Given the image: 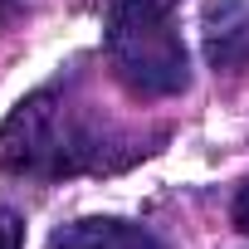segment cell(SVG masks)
<instances>
[{"instance_id": "obj_1", "label": "cell", "mask_w": 249, "mask_h": 249, "mask_svg": "<svg viewBox=\"0 0 249 249\" xmlns=\"http://www.w3.org/2000/svg\"><path fill=\"white\" fill-rule=\"evenodd\" d=\"M166 142V127H137L112 112L83 64L64 69L0 122V166L30 181L69 176H112L152 157Z\"/></svg>"}, {"instance_id": "obj_2", "label": "cell", "mask_w": 249, "mask_h": 249, "mask_svg": "<svg viewBox=\"0 0 249 249\" xmlns=\"http://www.w3.org/2000/svg\"><path fill=\"white\" fill-rule=\"evenodd\" d=\"M103 59L112 83L137 103H161L191 88L186 44L171 25V10L157 5H127L103 15Z\"/></svg>"}, {"instance_id": "obj_3", "label": "cell", "mask_w": 249, "mask_h": 249, "mask_svg": "<svg viewBox=\"0 0 249 249\" xmlns=\"http://www.w3.org/2000/svg\"><path fill=\"white\" fill-rule=\"evenodd\" d=\"M205 59L215 73L249 69V0H210L205 5Z\"/></svg>"}, {"instance_id": "obj_4", "label": "cell", "mask_w": 249, "mask_h": 249, "mask_svg": "<svg viewBox=\"0 0 249 249\" xmlns=\"http://www.w3.org/2000/svg\"><path fill=\"white\" fill-rule=\"evenodd\" d=\"M44 249H171V244L157 230H147V225L93 215V220H73V225L54 230Z\"/></svg>"}, {"instance_id": "obj_5", "label": "cell", "mask_w": 249, "mask_h": 249, "mask_svg": "<svg viewBox=\"0 0 249 249\" xmlns=\"http://www.w3.org/2000/svg\"><path fill=\"white\" fill-rule=\"evenodd\" d=\"M20 244H25V220L10 205H0V249H20Z\"/></svg>"}, {"instance_id": "obj_6", "label": "cell", "mask_w": 249, "mask_h": 249, "mask_svg": "<svg viewBox=\"0 0 249 249\" xmlns=\"http://www.w3.org/2000/svg\"><path fill=\"white\" fill-rule=\"evenodd\" d=\"M88 10L98 15H112V10H127V5H157V10H176V0H83Z\"/></svg>"}, {"instance_id": "obj_7", "label": "cell", "mask_w": 249, "mask_h": 249, "mask_svg": "<svg viewBox=\"0 0 249 249\" xmlns=\"http://www.w3.org/2000/svg\"><path fill=\"white\" fill-rule=\"evenodd\" d=\"M230 215H234V230H244V234H249V176H244V186L234 191V205H230Z\"/></svg>"}, {"instance_id": "obj_8", "label": "cell", "mask_w": 249, "mask_h": 249, "mask_svg": "<svg viewBox=\"0 0 249 249\" xmlns=\"http://www.w3.org/2000/svg\"><path fill=\"white\" fill-rule=\"evenodd\" d=\"M25 15V0H0V30H5V25H15Z\"/></svg>"}]
</instances>
